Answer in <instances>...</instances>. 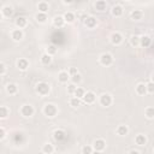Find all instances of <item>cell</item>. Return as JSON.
<instances>
[{
  "mask_svg": "<svg viewBox=\"0 0 154 154\" xmlns=\"http://www.w3.org/2000/svg\"><path fill=\"white\" fill-rule=\"evenodd\" d=\"M58 113V107L54 103H46L43 107V114L48 118H54Z\"/></svg>",
  "mask_w": 154,
  "mask_h": 154,
  "instance_id": "6da1fadb",
  "label": "cell"
},
{
  "mask_svg": "<svg viewBox=\"0 0 154 154\" xmlns=\"http://www.w3.org/2000/svg\"><path fill=\"white\" fill-rule=\"evenodd\" d=\"M35 90H36V93H37L38 95L45 96V95H48V93H49V90H51V87H49V84L46 83V82H38V83L36 84V87H35Z\"/></svg>",
  "mask_w": 154,
  "mask_h": 154,
  "instance_id": "7a4b0ae2",
  "label": "cell"
},
{
  "mask_svg": "<svg viewBox=\"0 0 154 154\" xmlns=\"http://www.w3.org/2000/svg\"><path fill=\"white\" fill-rule=\"evenodd\" d=\"M99 60H100V64H101V65H103V66H109V65L113 63V57H112V54H109V53H103V54L100 55Z\"/></svg>",
  "mask_w": 154,
  "mask_h": 154,
  "instance_id": "3957f363",
  "label": "cell"
},
{
  "mask_svg": "<svg viewBox=\"0 0 154 154\" xmlns=\"http://www.w3.org/2000/svg\"><path fill=\"white\" fill-rule=\"evenodd\" d=\"M100 105L101 106H103V107H108V106H111L112 105V101H113V99H112V96L109 95V94H107V93H105V94H102L101 96H100Z\"/></svg>",
  "mask_w": 154,
  "mask_h": 154,
  "instance_id": "277c9868",
  "label": "cell"
},
{
  "mask_svg": "<svg viewBox=\"0 0 154 154\" xmlns=\"http://www.w3.org/2000/svg\"><path fill=\"white\" fill-rule=\"evenodd\" d=\"M20 114L25 118H29L34 114V107L31 105H23L20 107Z\"/></svg>",
  "mask_w": 154,
  "mask_h": 154,
  "instance_id": "5b68a950",
  "label": "cell"
},
{
  "mask_svg": "<svg viewBox=\"0 0 154 154\" xmlns=\"http://www.w3.org/2000/svg\"><path fill=\"white\" fill-rule=\"evenodd\" d=\"M105 148H106V142H105V140H102V138H97V140L94 141L93 149H94L95 152H102Z\"/></svg>",
  "mask_w": 154,
  "mask_h": 154,
  "instance_id": "8992f818",
  "label": "cell"
},
{
  "mask_svg": "<svg viewBox=\"0 0 154 154\" xmlns=\"http://www.w3.org/2000/svg\"><path fill=\"white\" fill-rule=\"evenodd\" d=\"M95 99H96V95H95L93 91H87V93H84V95H83V97H82L83 102H84V103H88V105L93 103V102L95 101Z\"/></svg>",
  "mask_w": 154,
  "mask_h": 154,
  "instance_id": "52a82bcc",
  "label": "cell"
},
{
  "mask_svg": "<svg viewBox=\"0 0 154 154\" xmlns=\"http://www.w3.org/2000/svg\"><path fill=\"white\" fill-rule=\"evenodd\" d=\"M111 42H112V45H116V46L120 45L123 42V35L120 32H118V31L113 32L111 35Z\"/></svg>",
  "mask_w": 154,
  "mask_h": 154,
  "instance_id": "ba28073f",
  "label": "cell"
},
{
  "mask_svg": "<svg viewBox=\"0 0 154 154\" xmlns=\"http://www.w3.org/2000/svg\"><path fill=\"white\" fill-rule=\"evenodd\" d=\"M23 36H24V34H23L22 29H19V28L12 30V32H11V37H12V40H13V41H17V42L20 41V40L23 38Z\"/></svg>",
  "mask_w": 154,
  "mask_h": 154,
  "instance_id": "9c48e42d",
  "label": "cell"
},
{
  "mask_svg": "<svg viewBox=\"0 0 154 154\" xmlns=\"http://www.w3.org/2000/svg\"><path fill=\"white\" fill-rule=\"evenodd\" d=\"M111 12H112V16H114V17H122L123 13H124V8L120 5H114L112 7Z\"/></svg>",
  "mask_w": 154,
  "mask_h": 154,
  "instance_id": "30bf717a",
  "label": "cell"
},
{
  "mask_svg": "<svg viewBox=\"0 0 154 154\" xmlns=\"http://www.w3.org/2000/svg\"><path fill=\"white\" fill-rule=\"evenodd\" d=\"M53 137H54V140H55V141L61 142V141H64V140H65L66 135H65V131H63V130L58 129V130H55V131L53 132Z\"/></svg>",
  "mask_w": 154,
  "mask_h": 154,
  "instance_id": "8fae6325",
  "label": "cell"
},
{
  "mask_svg": "<svg viewBox=\"0 0 154 154\" xmlns=\"http://www.w3.org/2000/svg\"><path fill=\"white\" fill-rule=\"evenodd\" d=\"M150 43H152V38H150L149 36L143 35V36H141V37H140V46H142L143 48L149 47V46H150Z\"/></svg>",
  "mask_w": 154,
  "mask_h": 154,
  "instance_id": "7c38bea8",
  "label": "cell"
},
{
  "mask_svg": "<svg viewBox=\"0 0 154 154\" xmlns=\"http://www.w3.org/2000/svg\"><path fill=\"white\" fill-rule=\"evenodd\" d=\"M17 67H18L19 70L24 71V70H26V69L29 67V61H28L25 58H20V59L17 60Z\"/></svg>",
  "mask_w": 154,
  "mask_h": 154,
  "instance_id": "4fadbf2b",
  "label": "cell"
},
{
  "mask_svg": "<svg viewBox=\"0 0 154 154\" xmlns=\"http://www.w3.org/2000/svg\"><path fill=\"white\" fill-rule=\"evenodd\" d=\"M69 79H70V75H69L67 71H60L58 73V81L60 83H67Z\"/></svg>",
  "mask_w": 154,
  "mask_h": 154,
  "instance_id": "5bb4252c",
  "label": "cell"
},
{
  "mask_svg": "<svg viewBox=\"0 0 154 154\" xmlns=\"http://www.w3.org/2000/svg\"><path fill=\"white\" fill-rule=\"evenodd\" d=\"M84 24H85V26L87 28H89V29H93V28H95L96 26V18H94V17H87L85 19H84Z\"/></svg>",
  "mask_w": 154,
  "mask_h": 154,
  "instance_id": "9a60e30c",
  "label": "cell"
},
{
  "mask_svg": "<svg viewBox=\"0 0 154 154\" xmlns=\"http://www.w3.org/2000/svg\"><path fill=\"white\" fill-rule=\"evenodd\" d=\"M14 24H16V26H17V28L22 29V28H25V26H26L28 20H26V18H25V17H18V18H16Z\"/></svg>",
  "mask_w": 154,
  "mask_h": 154,
  "instance_id": "2e32d148",
  "label": "cell"
},
{
  "mask_svg": "<svg viewBox=\"0 0 154 154\" xmlns=\"http://www.w3.org/2000/svg\"><path fill=\"white\" fill-rule=\"evenodd\" d=\"M95 8H96L99 12H103V11H106V8H107V4H106V1H105V0H97V1L95 2Z\"/></svg>",
  "mask_w": 154,
  "mask_h": 154,
  "instance_id": "e0dca14e",
  "label": "cell"
},
{
  "mask_svg": "<svg viewBox=\"0 0 154 154\" xmlns=\"http://www.w3.org/2000/svg\"><path fill=\"white\" fill-rule=\"evenodd\" d=\"M64 23H65V20H64V18H63V16H55V17L53 18V25H54L55 28H61V26L64 25Z\"/></svg>",
  "mask_w": 154,
  "mask_h": 154,
  "instance_id": "ac0fdd59",
  "label": "cell"
},
{
  "mask_svg": "<svg viewBox=\"0 0 154 154\" xmlns=\"http://www.w3.org/2000/svg\"><path fill=\"white\" fill-rule=\"evenodd\" d=\"M116 131H117V135H119V136L123 137V136H126L129 134V128L126 125H119Z\"/></svg>",
  "mask_w": 154,
  "mask_h": 154,
  "instance_id": "d6986e66",
  "label": "cell"
},
{
  "mask_svg": "<svg viewBox=\"0 0 154 154\" xmlns=\"http://www.w3.org/2000/svg\"><path fill=\"white\" fill-rule=\"evenodd\" d=\"M135 143H136L137 146H144V144L147 143V137H146L144 135L140 134V135H137V136L135 137Z\"/></svg>",
  "mask_w": 154,
  "mask_h": 154,
  "instance_id": "ffe728a7",
  "label": "cell"
},
{
  "mask_svg": "<svg viewBox=\"0 0 154 154\" xmlns=\"http://www.w3.org/2000/svg\"><path fill=\"white\" fill-rule=\"evenodd\" d=\"M37 10H38V12L47 13L48 10H49V5H48V2H46V1H41V2H38V5H37Z\"/></svg>",
  "mask_w": 154,
  "mask_h": 154,
  "instance_id": "44dd1931",
  "label": "cell"
},
{
  "mask_svg": "<svg viewBox=\"0 0 154 154\" xmlns=\"http://www.w3.org/2000/svg\"><path fill=\"white\" fill-rule=\"evenodd\" d=\"M130 17H131V19H134V20H140V19H142V17H143V12L140 11V10H134V11L130 13Z\"/></svg>",
  "mask_w": 154,
  "mask_h": 154,
  "instance_id": "7402d4cb",
  "label": "cell"
},
{
  "mask_svg": "<svg viewBox=\"0 0 154 154\" xmlns=\"http://www.w3.org/2000/svg\"><path fill=\"white\" fill-rule=\"evenodd\" d=\"M6 91H7L10 95L16 94V93L18 91V87H17V84H14V83H10V84H7V85H6Z\"/></svg>",
  "mask_w": 154,
  "mask_h": 154,
  "instance_id": "603a6c76",
  "label": "cell"
},
{
  "mask_svg": "<svg viewBox=\"0 0 154 154\" xmlns=\"http://www.w3.org/2000/svg\"><path fill=\"white\" fill-rule=\"evenodd\" d=\"M35 19L38 22V23H46L48 17H47V13H43V12H38L36 16H35Z\"/></svg>",
  "mask_w": 154,
  "mask_h": 154,
  "instance_id": "cb8c5ba5",
  "label": "cell"
},
{
  "mask_svg": "<svg viewBox=\"0 0 154 154\" xmlns=\"http://www.w3.org/2000/svg\"><path fill=\"white\" fill-rule=\"evenodd\" d=\"M147 93V90H146V84L144 83H138L137 85H136V94H138V95H144Z\"/></svg>",
  "mask_w": 154,
  "mask_h": 154,
  "instance_id": "d4e9b609",
  "label": "cell"
},
{
  "mask_svg": "<svg viewBox=\"0 0 154 154\" xmlns=\"http://www.w3.org/2000/svg\"><path fill=\"white\" fill-rule=\"evenodd\" d=\"M1 13H2V16H5V17H10V16H12V13H13V8H12L11 6H4V7L1 8Z\"/></svg>",
  "mask_w": 154,
  "mask_h": 154,
  "instance_id": "484cf974",
  "label": "cell"
},
{
  "mask_svg": "<svg viewBox=\"0 0 154 154\" xmlns=\"http://www.w3.org/2000/svg\"><path fill=\"white\" fill-rule=\"evenodd\" d=\"M42 152L46 153V154H52V153L54 152L53 144H51V143H45L43 147H42Z\"/></svg>",
  "mask_w": 154,
  "mask_h": 154,
  "instance_id": "4316f807",
  "label": "cell"
},
{
  "mask_svg": "<svg viewBox=\"0 0 154 154\" xmlns=\"http://www.w3.org/2000/svg\"><path fill=\"white\" fill-rule=\"evenodd\" d=\"M41 63H42L43 65H48V64H51V63H52V55H49L48 53L42 54V57H41Z\"/></svg>",
  "mask_w": 154,
  "mask_h": 154,
  "instance_id": "83f0119b",
  "label": "cell"
},
{
  "mask_svg": "<svg viewBox=\"0 0 154 154\" xmlns=\"http://www.w3.org/2000/svg\"><path fill=\"white\" fill-rule=\"evenodd\" d=\"M10 114V111L5 106H0V119H6Z\"/></svg>",
  "mask_w": 154,
  "mask_h": 154,
  "instance_id": "f1b7e54d",
  "label": "cell"
},
{
  "mask_svg": "<svg viewBox=\"0 0 154 154\" xmlns=\"http://www.w3.org/2000/svg\"><path fill=\"white\" fill-rule=\"evenodd\" d=\"M63 18H64V20L67 22V23H72V22L76 19V17H75V14H73L72 12H66V13L63 16Z\"/></svg>",
  "mask_w": 154,
  "mask_h": 154,
  "instance_id": "f546056e",
  "label": "cell"
},
{
  "mask_svg": "<svg viewBox=\"0 0 154 154\" xmlns=\"http://www.w3.org/2000/svg\"><path fill=\"white\" fill-rule=\"evenodd\" d=\"M69 102H70V106H71V107L76 108V107H78V106L81 105V99H78V97H76V96H72Z\"/></svg>",
  "mask_w": 154,
  "mask_h": 154,
  "instance_id": "4dcf8cb0",
  "label": "cell"
},
{
  "mask_svg": "<svg viewBox=\"0 0 154 154\" xmlns=\"http://www.w3.org/2000/svg\"><path fill=\"white\" fill-rule=\"evenodd\" d=\"M130 45H131L132 47H137V46L140 45V36L132 35V36L130 37Z\"/></svg>",
  "mask_w": 154,
  "mask_h": 154,
  "instance_id": "1f68e13d",
  "label": "cell"
},
{
  "mask_svg": "<svg viewBox=\"0 0 154 154\" xmlns=\"http://www.w3.org/2000/svg\"><path fill=\"white\" fill-rule=\"evenodd\" d=\"M84 93H85V90H84L83 88L77 87V88H76V90H75V93H73V96L78 97V99H82V97H83V95H84Z\"/></svg>",
  "mask_w": 154,
  "mask_h": 154,
  "instance_id": "d6a6232c",
  "label": "cell"
},
{
  "mask_svg": "<svg viewBox=\"0 0 154 154\" xmlns=\"http://www.w3.org/2000/svg\"><path fill=\"white\" fill-rule=\"evenodd\" d=\"M70 79H71V82H72V83H75V84H78V83L82 81V77H81V75L77 72V73H75V75L70 76Z\"/></svg>",
  "mask_w": 154,
  "mask_h": 154,
  "instance_id": "836d02e7",
  "label": "cell"
},
{
  "mask_svg": "<svg viewBox=\"0 0 154 154\" xmlns=\"http://www.w3.org/2000/svg\"><path fill=\"white\" fill-rule=\"evenodd\" d=\"M144 113H146V117L148 119H153L154 118V108L153 107H147L146 111H144Z\"/></svg>",
  "mask_w": 154,
  "mask_h": 154,
  "instance_id": "e575fe53",
  "label": "cell"
},
{
  "mask_svg": "<svg viewBox=\"0 0 154 154\" xmlns=\"http://www.w3.org/2000/svg\"><path fill=\"white\" fill-rule=\"evenodd\" d=\"M57 47L54 46V45H49L48 47H47V53L49 54V55H54L55 53H57Z\"/></svg>",
  "mask_w": 154,
  "mask_h": 154,
  "instance_id": "d590c367",
  "label": "cell"
},
{
  "mask_svg": "<svg viewBox=\"0 0 154 154\" xmlns=\"http://www.w3.org/2000/svg\"><path fill=\"white\" fill-rule=\"evenodd\" d=\"M81 152H82V154H91L94 152V149H93L91 146H84Z\"/></svg>",
  "mask_w": 154,
  "mask_h": 154,
  "instance_id": "8d00e7d4",
  "label": "cell"
},
{
  "mask_svg": "<svg viewBox=\"0 0 154 154\" xmlns=\"http://www.w3.org/2000/svg\"><path fill=\"white\" fill-rule=\"evenodd\" d=\"M76 88H77V85H76L75 83H72V82H71V83H70V84L67 85V93H69V94H72V95H73V93H75Z\"/></svg>",
  "mask_w": 154,
  "mask_h": 154,
  "instance_id": "74e56055",
  "label": "cell"
},
{
  "mask_svg": "<svg viewBox=\"0 0 154 154\" xmlns=\"http://www.w3.org/2000/svg\"><path fill=\"white\" fill-rule=\"evenodd\" d=\"M146 90H147V93H149V94H152V93L154 91V84H153L152 81H150L148 84H146Z\"/></svg>",
  "mask_w": 154,
  "mask_h": 154,
  "instance_id": "f35d334b",
  "label": "cell"
},
{
  "mask_svg": "<svg viewBox=\"0 0 154 154\" xmlns=\"http://www.w3.org/2000/svg\"><path fill=\"white\" fill-rule=\"evenodd\" d=\"M67 72H69V75H70V76H72V75H75V73H77L78 71H77V69H76V67H70Z\"/></svg>",
  "mask_w": 154,
  "mask_h": 154,
  "instance_id": "ab89813d",
  "label": "cell"
},
{
  "mask_svg": "<svg viewBox=\"0 0 154 154\" xmlns=\"http://www.w3.org/2000/svg\"><path fill=\"white\" fill-rule=\"evenodd\" d=\"M5 72H6V66H5L2 63H0V76L4 75Z\"/></svg>",
  "mask_w": 154,
  "mask_h": 154,
  "instance_id": "60d3db41",
  "label": "cell"
},
{
  "mask_svg": "<svg viewBox=\"0 0 154 154\" xmlns=\"http://www.w3.org/2000/svg\"><path fill=\"white\" fill-rule=\"evenodd\" d=\"M5 136H6V132H5V130H4L2 128H0V140H2Z\"/></svg>",
  "mask_w": 154,
  "mask_h": 154,
  "instance_id": "b9f144b4",
  "label": "cell"
},
{
  "mask_svg": "<svg viewBox=\"0 0 154 154\" xmlns=\"http://www.w3.org/2000/svg\"><path fill=\"white\" fill-rule=\"evenodd\" d=\"M63 1H64L65 4H72V2L75 1V0H63Z\"/></svg>",
  "mask_w": 154,
  "mask_h": 154,
  "instance_id": "7bdbcfd3",
  "label": "cell"
},
{
  "mask_svg": "<svg viewBox=\"0 0 154 154\" xmlns=\"http://www.w3.org/2000/svg\"><path fill=\"white\" fill-rule=\"evenodd\" d=\"M130 153H131V154H138L140 152H138V150H130Z\"/></svg>",
  "mask_w": 154,
  "mask_h": 154,
  "instance_id": "ee69618b",
  "label": "cell"
},
{
  "mask_svg": "<svg viewBox=\"0 0 154 154\" xmlns=\"http://www.w3.org/2000/svg\"><path fill=\"white\" fill-rule=\"evenodd\" d=\"M1 20H2V13L0 12V22H1Z\"/></svg>",
  "mask_w": 154,
  "mask_h": 154,
  "instance_id": "f6af8a7d",
  "label": "cell"
},
{
  "mask_svg": "<svg viewBox=\"0 0 154 154\" xmlns=\"http://www.w3.org/2000/svg\"><path fill=\"white\" fill-rule=\"evenodd\" d=\"M125 1H128V0H125Z\"/></svg>",
  "mask_w": 154,
  "mask_h": 154,
  "instance_id": "bcb514c9",
  "label": "cell"
}]
</instances>
